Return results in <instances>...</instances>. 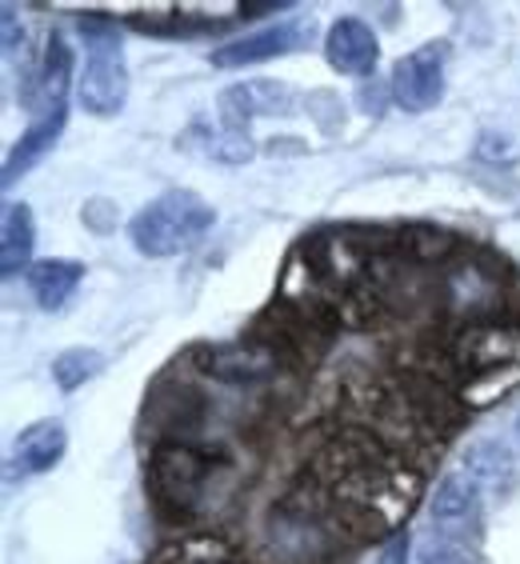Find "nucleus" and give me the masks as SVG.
<instances>
[{
  "label": "nucleus",
  "mask_w": 520,
  "mask_h": 564,
  "mask_svg": "<svg viewBox=\"0 0 520 564\" xmlns=\"http://www.w3.org/2000/svg\"><path fill=\"white\" fill-rule=\"evenodd\" d=\"M181 149L188 152H201L205 161H220V164H245L252 161V141L245 129H228V124H220V129H208V124H193V129L181 137Z\"/></svg>",
  "instance_id": "6ab92c4d"
},
{
  "label": "nucleus",
  "mask_w": 520,
  "mask_h": 564,
  "mask_svg": "<svg viewBox=\"0 0 520 564\" xmlns=\"http://www.w3.org/2000/svg\"><path fill=\"white\" fill-rule=\"evenodd\" d=\"M100 369H105V352H97V348H68V352H61V357L53 360V380L65 392H73V389H80L85 380L97 377Z\"/></svg>",
  "instance_id": "5701e85b"
},
{
  "label": "nucleus",
  "mask_w": 520,
  "mask_h": 564,
  "mask_svg": "<svg viewBox=\"0 0 520 564\" xmlns=\"http://www.w3.org/2000/svg\"><path fill=\"white\" fill-rule=\"evenodd\" d=\"M36 249V220L29 205H4V225H0V276L12 281L33 261Z\"/></svg>",
  "instance_id": "f3484780"
},
{
  "label": "nucleus",
  "mask_w": 520,
  "mask_h": 564,
  "mask_svg": "<svg viewBox=\"0 0 520 564\" xmlns=\"http://www.w3.org/2000/svg\"><path fill=\"white\" fill-rule=\"evenodd\" d=\"M468 477L477 480L480 489H509L512 477H517V456H512L509 445H500V441H480L465 453V468Z\"/></svg>",
  "instance_id": "412c9836"
},
{
  "label": "nucleus",
  "mask_w": 520,
  "mask_h": 564,
  "mask_svg": "<svg viewBox=\"0 0 520 564\" xmlns=\"http://www.w3.org/2000/svg\"><path fill=\"white\" fill-rule=\"evenodd\" d=\"M404 561H409V541H392L377 564H404Z\"/></svg>",
  "instance_id": "a878e982"
},
{
  "label": "nucleus",
  "mask_w": 520,
  "mask_h": 564,
  "mask_svg": "<svg viewBox=\"0 0 520 564\" xmlns=\"http://www.w3.org/2000/svg\"><path fill=\"white\" fill-rule=\"evenodd\" d=\"M448 357L461 372H480V369H509L520 365V328L512 325H477L456 333L448 345Z\"/></svg>",
  "instance_id": "1a4fd4ad"
},
{
  "label": "nucleus",
  "mask_w": 520,
  "mask_h": 564,
  "mask_svg": "<svg viewBox=\"0 0 520 564\" xmlns=\"http://www.w3.org/2000/svg\"><path fill=\"white\" fill-rule=\"evenodd\" d=\"M68 448V429L61 421H36L29 424L17 445H12V473L33 477V473H48V468L65 456Z\"/></svg>",
  "instance_id": "2eb2a0df"
},
{
  "label": "nucleus",
  "mask_w": 520,
  "mask_h": 564,
  "mask_svg": "<svg viewBox=\"0 0 520 564\" xmlns=\"http://www.w3.org/2000/svg\"><path fill=\"white\" fill-rule=\"evenodd\" d=\"M65 124H68V109H61V112H44V117H36L33 124H29V132H21V141L12 144L9 161H4V188L17 185L29 169H36V164L53 152V144L61 141Z\"/></svg>",
  "instance_id": "dca6fc26"
},
{
  "label": "nucleus",
  "mask_w": 520,
  "mask_h": 564,
  "mask_svg": "<svg viewBox=\"0 0 520 564\" xmlns=\"http://www.w3.org/2000/svg\"><path fill=\"white\" fill-rule=\"evenodd\" d=\"M80 281H85V264L80 261H61V257H53V261H36L33 269H29V289H33L41 308H61V304L76 293Z\"/></svg>",
  "instance_id": "aec40b11"
},
{
  "label": "nucleus",
  "mask_w": 520,
  "mask_h": 564,
  "mask_svg": "<svg viewBox=\"0 0 520 564\" xmlns=\"http://www.w3.org/2000/svg\"><path fill=\"white\" fill-rule=\"evenodd\" d=\"M517 389H520V365L468 372L465 384H461V404H465V409H492V404L505 401V397Z\"/></svg>",
  "instance_id": "4be33fe9"
},
{
  "label": "nucleus",
  "mask_w": 520,
  "mask_h": 564,
  "mask_svg": "<svg viewBox=\"0 0 520 564\" xmlns=\"http://www.w3.org/2000/svg\"><path fill=\"white\" fill-rule=\"evenodd\" d=\"M480 485L468 473H448L433 497V524L445 536H468L480 517Z\"/></svg>",
  "instance_id": "4468645a"
},
{
  "label": "nucleus",
  "mask_w": 520,
  "mask_h": 564,
  "mask_svg": "<svg viewBox=\"0 0 520 564\" xmlns=\"http://www.w3.org/2000/svg\"><path fill=\"white\" fill-rule=\"evenodd\" d=\"M213 225H217V208L205 196L193 188H173L129 220V240L141 257H176L201 245Z\"/></svg>",
  "instance_id": "f03ea898"
},
{
  "label": "nucleus",
  "mask_w": 520,
  "mask_h": 564,
  "mask_svg": "<svg viewBox=\"0 0 520 564\" xmlns=\"http://www.w3.org/2000/svg\"><path fill=\"white\" fill-rule=\"evenodd\" d=\"M296 93L284 80L260 76V80H240L220 93V124L245 129L257 117H293Z\"/></svg>",
  "instance_id": "6e6552de"
},
{
  "label": "nucleus",
  "mask_w": 520,
  "mask_h": 564,
  "mask_svg": "<svg viewBox=\"0 0 520 564\" xmlns=\"http://www.w3.org/2000/svg\"><path fill=\"white\" fill-rule=\"evenodd\" d=\"M436 308L445 313L448 325L461 333L477 325H497L505 316V272L488 264L485 257L461 252L445 264L441 284H436Z\"/></svg>",
  "instance_id": "20e7f679"
},
{
  "label": "nucleus",
  "mask_w": 520,
  "mask_h": 564,
  "mask_svg": "<svg viewBox=\"0 0 520 564\" xmlns=\"http://www.w3.org/2000/svg\"><path fill=\"white\" fill-rule=\"evenodd\" d=\"M217 460L196 441H156L149 456V492L152 505L169 521H188L208 492Z\"/></svg>",
  "instance_id": "7ed1b4c3"
},
{
  "label": "nucleus",
  "mask_w": 520,
  "mask_h": 564,
  "mask_svg": "<svg viewBox=\"0 0 520 564\" xmlns=\"http://www.w3.org/2000/svg\"><path fill=\"white\" fill-rule=\"evenodd\" d=\"M397 249L404 252V257H412V261H445V257H453L456 252V240L448 237V232H441V228H404L401 240H397Z\"/></svg>",
  "instance_id": "b1692460"
},
{
  "label": "nucleus",
  "mask_w": 520,
  "mask_h": 564,
  "mask_svg": "<svg viewBox=\"0 0 520 564\" xmlns=\"http://www.w3.org/2000/svg\"><path fill=\"white\" fill-rule=\"evenodd\" d=\"M68 80H73V48L65 44V36H48L44 44V56H41V68L33 73L29 88L21 93V100L36 117L44 112H61L65 109V97H68Z\"/></svg>",
  "instance_id": "9b49d317"
},
{
  "label": "nucleus",
  "mask_w": 520,
  "mask_h": 564,
  "mask_svg": "<svg viewBox=\"0 0 520 564\" xmlns=\"http://www.w3.org/2000/svg\"><path fill=\"white\" fill-rule=\"evenodd\" d=\"M196 372H205L213 380H225V384H260V380H272L284 369V357L272 345L249 337L225 340V345H196L188 352Z\"/></svg>",
  "instance_id": "423d86ee"
},
{
  "label": "nucleus",
  "mask_w": 520,
  "mask_h": 564,
  "mask_svg": "<svg viewBox=\"0 0 520 564\" xmlns=\"http://www.w3.org/2000/svg\"><path fill=\"white\" fill-rule=\"evenodd\" d=\"M421 564H465V544L445 541L441 549H424V561Z\"/></svg>",
  "instance_id": "393cba45"
},
{
  "label": "nucleus",
  "mask_w": 520,
  "mask_h": 564,
  "mask_svg": "<svg viewBox=\"0 0 520 564\" xmlns=\"http://www.w3.org/2000/svg\"><path fill=\"white\" fill-rule=\"evenodd\" d=\"M205 397L188 384H173V380H161L156 392L149 397V421L161 429V441H193V429L201 424L205 413Z\"/></svg>",
  "instance_id": "ddd939ff"
},
{
  "label": "nucleus",
  "mask_w": 520,
  "mask_h": 564,
  "mask_svg": "<svg viewBox=\"0 0 520 564\" xmlns=\"http://www.w3.org/2000/svg\"><path fill=\"white\" fill-rule=\"evenodd\" d=\"M313 36V21L293 17V21H281L272 29H260L252 36H240V41H228L220 48H213V65L217 68H245L260 65V61H272V56L296 53L304 41Z\"/></svg>",
  "instance_id": "9d476101"
},
{
  "label": "nucleus",
  "mask_w": 520,
  "mask_h": 564,
  "mask_svg": "<svg viewBox=\"0 0 520 564\" xmlns=\"http://www.w3.org/2000/svg\"><path fill=\"white\" fill-rule=\"evenodd\" d=\"M308 480L325 497L340 532L357 541L392 536L421 497V473L369 429L336 433L313 460Z\"/></svg>",
  "instance_id": "f257e3e1"
},
{
  "label": "nucleus",
  "mask_w": 520,
  "mask_h": 564,
  "mask_svg": "<svg viewBox=\"0 0 520 564\" xmlns=\"http://www.w3.org/2000/svg\"><path fill=\"white\" fill-rule=\"evenodd\" d=\"M80 33L88 36V56L85 73L76 80V97L93 117H117L129 100V65L117 44V24L105 21L100 12H88Z\"/></svg>",
  "instance_id": "39448f33"
},
{
  "label": "nucleus",
  "mask_w": 520,
  "mask_h": 564,
  "mask_svg": "<svg viewBox=\"0 0 520 564\" xmlns=\"http://www.w3.org/2000/svg\"><path fill=\"white\" fill-rule=\"evenodd\" d=\"M325 56L340 76H369L377 68L380 41L372 24H365L360 17H340L325 36Z\"/></svg>",
  "instance_id": "f8f14e48"
},
{
  "label": "nucleus",
  "mask_w": 520,
  "mask_h": 564,
  "mask_svg": "<svg viewBox=\"0 0 520 564\" xmlns=\"http://www.w3.org/2000/svg\"><path fill=\"white\" fill-rule=\"evenodd\" d=\"M149 564H245L237 549L217 536V532H181L173 541H164Z\"/></svg>",
  "instance_id": "a211bd4d"
},
{
  "label": "nucleus",
  "mask_w": 520,
  "mask_h": 564,
  "mask_svg": "<svg viewBox=\"0 0 520 564\" xmlns=\"http://www.w3.org/2000/svg\"><path fill=\"white\" fill-rule=\"evenodd\" d=\"M445 44H421L392 65V100L404 112H429L445 97Z\"/></svg>",
  "instance_id": "0eeeda50"
}]
</instances>
